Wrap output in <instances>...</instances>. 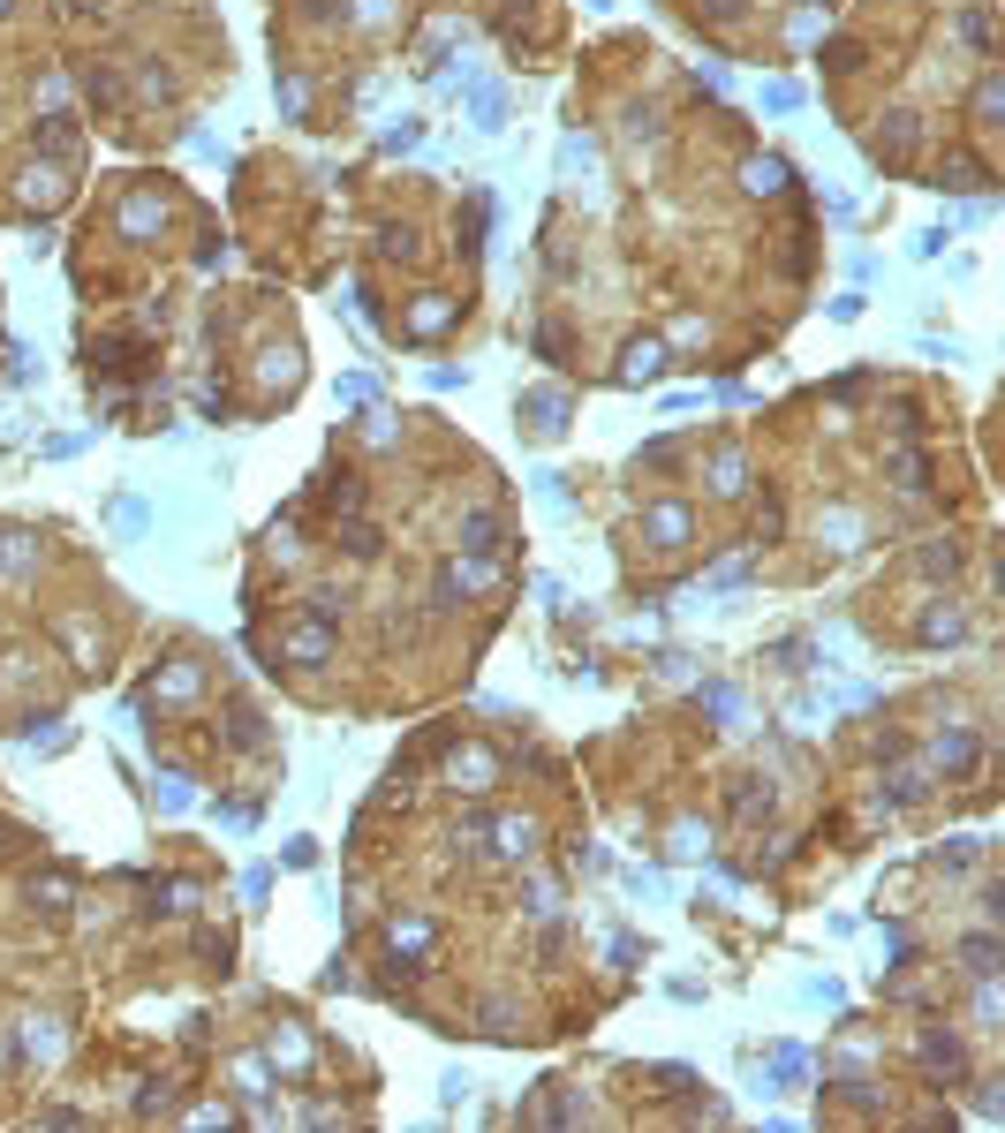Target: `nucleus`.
<instances>
[{
    "label": "nucleus",
    "mask_w": 1005,
    "mask_h": 1133,
    "mask_svg": "<svg viewBox=\"0 0 1005 1133\" xmlns=\"http://www.w3.org/2000/svg\"><path fill=\"white\" fill-rule=\"evenodd\" d=\"M930 764H938L945 779H960V771L976 764V726H945V733L930 741Z\"/></svg>",
    "instance_id": "f257e3e1"
},
{
    "label": "nucleus",
    "mask_w": 1005,
    "mask_h": 1133,
    "mask_svg": "<svg viewBox=\"0 0 1005 1133\" xmlns=\"http://www.w3.org/2000/svg\"><path fill=\"white\" fill-rule=\"evenodd\" d=\"M454 537H462V552H500V544H506V529H500V514H492V506H469Z\"/></svg>",
    "instance_id": "f03ea898"
},
{
    "label": "nucleus",
    "mask_w": 1005,
    "mask_h": 1133,
    "mask_svg": "<svg viewBox=\"0 0 1005 1133\" xmlns=\"http://www.w3.org/2000/svg\"><path fill=\"white\" fill-rule=\"evenodd\" d=\"M492 854L529 861V854H537V823H529V816H500V823H492Z\"/></svg>",
    "instance_id": "7ed1b4c3"
},
{
    "label": "nucleus",
    "mask_w": 1005,
    "mask_h": 1133,
    "mask_svg": "<svg viewBox=\"0 0 1005 1133\" xmlns=\"http://www.w3.org/2000/svg\"><path fill=\"white\" fill-rule=\"evenodd\" d=\"M741 189H756V197H779V189H787V160H771V152L741 160Z\"/></svg>",
    "instance_id": "20e7f679"
},
{
    "label": "nucleus",
    "mask_w": 1005,
    "mask_h": 1133,
    "mask_svg": "<svg viewBox=\"0 0 1005 1133\" xmlns=\"http://www.w3.org/2000/svg\"><path fill=\"white\" fill-rule=\"evenodd\" d=\"M643 537H658V552H680L688 544V514L680 506H651L643 514Z\"/></svg>",
    "instance_id": "39448f33"
},
{
    "label": "nucleus",
    "mask_w": 1005,
    "mask_h": 1133,
    "mask_svg": "<svg viewBox=\"0 0 1005 1133\" xmlns=\"http://www.w3.org/2000/svg\"><path fill=\"white\" fill-rule=\"evenodd\" d=\"M265 1050H273V1066L311 1073V1035H303V1028H273V1043H265Z\"/></svg>",
    "instance_id": "423d86ee"
},
{
    "label": "nucleus",
    "mask_w": 1005,
    "mask_h": 1133,
    "mask_svg": "<svg viewBox=\"0 0 1005 1133\" xmlns=\"http://www.w3.org/2000/svg\"><path fill=\"white\" fill-rule=\"evenodd\" d=\"M960 635H968V613L953 597H938V613L922 620V643H960Z\"/></svg>",
    "instance_id": "0eeeda50"
},
{
    "label": "nucleus",
    "mask_w": 1005,
    "mask_h": 1133,
    "mask_svg": "<svg viewBox=\"0 0 1005 1133\" xmlns=\"http://www.w3.org/2000/svg\"><path fill=\"white\" fill-rule=\"evenodd\" d=\"M447 771H454V779H469V786H462V794H485V786H492V779H500V764H492V756H485V748H462V756H454V764H447Z\"/></svg>",
    "instance_id": "6e6552de"
},
{
    "label": "nucleus",
    "mask_w": 1005,
    "mask_h": 1133,
    "mask_svg": "<svg viewBox=\"0 0 1005 1133\" xmlns=\"http://www.w3.org/2000/svg\"><path fill=\"white\" fill-rule=\"evenodd\" d=\"M658 370H666V348H658V340H628L620 378H658Z\"/></svg>",
    "instance_id": "1a4fd4ad"
},
{
    "label": "nucleus",
    "mask_w": 1005,
    "mask_h": 1133,
    "mask_svg": "<svg viewBox=\"0 0 1005 1133\" xmlns=\"http://www.w3.org/2000/svg\"><path fill=\"white\" fill-rule=\"evenodd\" d=\"M522 416H529V431H560L567 401H560V393H537V401H522Z\"/></svg>",
    "instance_id": "9d476101"
},
{
    "label": "nucleus",
    "mask_w": 1005,
    "mask_h": 1133,
    "mask_svg": "<svg viewBox=\"0 0 1005 1133\" xmlns=\"http://www.w3.org/2000/svg\"><path fill=\"white\" fill-rule=\"evenodd\" d=\"M431 945V922L424 915H393V953H424Z\"/></svg>",
    "instance_id": "9b49d317"
},
{
    "label": "nucleus",
    "mask_w": 1005,
    "mask_h": 1133,
    "mask_svg": "<svg viewBox=\"0 0 1005 1133\" xmlns=\"http://www.w3.org/2000/svg\"><path fill=\"white\" fill-rule=\"evenodd\" d=\"M922 1066H938V1073H960V1043L930 1028V1035H922Z\"/></svg>",
    "instance_id": "f8f14e48"
},
{
    "label": "nucleus",
    "mask_w": 1005,
    "mask_h": 1133,
    "mask_svg": "<svg viewBox=\"0 0 1005 1133\" xmlns=\"http://www.w3.org/2000/svg\"><path fill=\"white\" fill-rule=\"evenodd\" d=\"M711 477H718V499H741V477H749V462H741V454H733V446H726V454H718V469H711Z\"/></svg>",
    "instance_id": "ddd939ff"
},
{
    "label": "nucleus",
    "mask_w": 1005,
    "mask_h": 1133,
    "mask_svg": "<svg viewBox=\"0 0 1005 1133\" xmlns=\"http://www.w3.org/2000/svg\"><path fill=\"white\" fill-rule=\"evenodd\" d=\"M960 960H968L976 982H983V974H998V937H968V945H960Z\"/></svg>",
    "instance_id": "4468645a"
},
{
    "label": "nucleus",
    "mask_w": 1005,
    "mask_h": 1133,
    "mask_svg": "<svg viewBox=\"0 0 1005 1133\" xmlns=\"http://www.w3.org/2000/svg\"><path fill=\"white\" fill-rule=\"evenodd\" d=\"M23 1050H30V1058H53V1050H61V1028H53V1020H23Z\"/></svg>",
    "instance_id": "2eb2a0df"
},
{
    "label": "nucleus",
    "mask_w": 1005,
    "mask_h": 1133,
    "mask_svg": "<svg viewBox=\"0 0 1005 1133\" xmlns=\"http://www.w3.org/2000/svg\"><path fill=\"white\" fill-rule=\"evenodd\" d=\"M288 650H296L303 665H318V657L334 650V635H326V628H296V635H288Z\"/></svg>",
    "instance_id": "dca6fc26"
},
{
    "label": "nucleus",
    "mask_w": 1005,
    "mask_h": 1133,
    "mask_svg": "<svg viewBox=\"0 0 1005 1133\" xmlns=\"http://www.w3.org/2000/svg\"><path fill=\"white\" fill-rule=\"evenodd\" d=\"M953 567H960V544H930L922 552V575H953Z\"/></svg>",
    "instance_id": "f3484780"
},
{
    "label": "nucleus",
    "mask_w": 1005,
    "mask_h": 1133,
    "mask_svg": "<svg viewBox=\"0 0 1005 1133\" xmlns=\"http://www.w3.org/2000/svg\"><path fill=\"white\" fill-rule=\"evenodd\" d=\"M673 854H680V861H688V854H703V831H695V823H680V831H673Z\"/></svg>",
    "instance_id": "a211bd4d"
}]
</instances>
